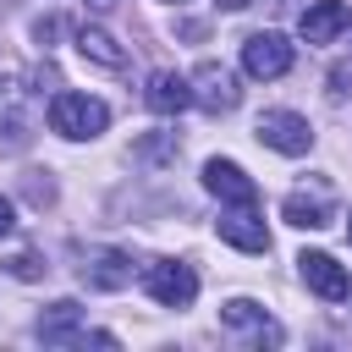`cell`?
Segmentation results:
<instances>
[{"instance_id": "2e32d148", "label": "cell", "mask_w": 352, "mask_h": 352, "mask_svg": "<svg viewBox=\"0 0 352 352\" xmlns=\"http://www.w3.org/2000/svg\"><path fill=\"white\" fill-rule=\"evenodd\" d=\"M77 55H82V60H94L99 72H116V77L126 72V50H121L104 28H77Z\"/></svg>"}, {"instance_id": "5bb4252c", "label": "cell", "mask_w": 352, "mask_h": 352, "mask_svg": "<svg viewBox=\"0 0 352 352\" xmlns=\"http://www.w3.org/2000/svg\"><path fill=\"white\" fill-rule=\"evenodd\" d=\"M38 341H44V346H72V341H82V308H77V302H50V308L38 314Z\"/></svg>"}, {"instance_id": "6da1fadb", "label": "cell", "mask_w": 352, "mask_h": 352, "mask_svg": "<svg viewBox=\"0 0 352 352\" xmlns=\"http://www.w3.org/2000/svg\"><path fill=\"white\" fill-rule=\"evenodd\" d=\"M104 126H110V110L99 99L72 94V88H60L50 99V132H60V138H99Z\"/></svg>"}, {"instance_id": "8992f818", "label": "cell", "mask_w": 352, "mask_h": 352, "mask_svg": "<svg viewBox=\"0 0 352 352\" xmlns=\"http://www.w3.org/2000/svg\"><path fill=\"white\" fill-rule=\"evenodd\" d=\"M214 231H220V242H231V248H242V253H270V231H264L258 204H231V209H220Z\"/></svg>"}, {"instance_id": "8fae6325", "label": "cell", "mask_w": 352, "mask_h": 352, "mask_svg": "<svg viewBox=\"0 0 352 352\" xmlns=\"http://www.w3.org/2000/svg\"><path fill=\"white\" fill-rule=\"evenodd\" d=\"M352 28V6L346 0H314L308 11H302V38L308 44H330V38H341Z\"/></svg>"}, {"instance_id": "9c48e42d", "label": "cell", "mask_w": 352, "mask_h": 352, "mask_svg": "<svg viewBox=\"0 0 352 352\" xmlns=\"http://www.w3.org/2000/svg\"><path fill=\"white\" fill-rule=\"evenodd\" d=\"M204 187H209L220 204H258V187H253V176H248L236 160H209V165H204Z\"/></svg>"}, {"instance_id": "30bf717a", "label": "cell", "mask_w": 352, "mask_h": 352, "mask_svg": "<svg viewBox=\"0 0 352 352\" xmlns=\"http://www.w3.org/2000/svg\"><path fill=\"white\" fill-rule=\"evenodd\" d=\"M77 275H82L94 292H121V286L132 280V258H126L121 248H99V253H88V258L77 264Z\"/></svg>"}, {"instance_id": "44dd1931", "label": "cell", "mask_w": 352, "mask_h": 352, "mask_svg": "<svg viewBox=\"0 0 352 352\" xmlns=\"http://www.w3.org/2000/svg\"><path fill=\"white\" fill-rule=\"evenodd\" d=\"M226 6H231V11H242V6H253V0H226Z\"/></svg>"}, {"instance_id": "5b68a950", "label": "cell", "mask_w": 352, "mask_h": 352, "mask_svg": "<svg viewBox=\"0 0 352 352\" xmlns=\"http://www.w3.org/2000/svg\"><path fill=\"white\" fill-rule=\"evenodd\" d=\"M280 220L297 226V231H319V226H330V220H336V198H330V187L314 182V187L286 192V198H280Z\"/></svg>"}, {"instance_id": "277c9868", "label": "cell", "mask_w": 352, "mask_h": 352, "mask_svg": "<svg viewBox=\"0 0 352 352\" xmlns=\"http://www.w3.org/2000/svg\"><path fill=\"white\" fill-rule=\"evenodd\" d=\"M143 286H148V297H154L160 308H187V302L198 297V275H192V264H176V258L148 264V270H143Z\"/></svg>"}, {"instance_id": "7c38bea8", "label": "cell", "mask_w": 352, "mask_h": 352, "mask_svg": "<svg viewBox=\"0 0 352 352\" xmlns=\"http://www.w3.org/2000/svg\"><path fill=\"white\" fill-rule=\"evenodd\" d=\"M143 99H148V110H154V116H182V110L192 104V82H187V77H176V72H154V77H148V88H143Z\"/></svg>"}, {"instance_id": "4fadbf2b", "label": "cell", "mask_w": 352, "mask_h": 352, "mask_svg": "<svg viewBox=\"0 0 352 352\" xmlns=\"http://www.w3.org/2000/svg\"><path fill=\"white\" fill-rule=\"evenodd\" d=\"M297 264H302V280H308V286H314L324 302H341V297L352 292V286H346V270H341L330 253H302Z\"/></svg>"}, {"instance_id": "9a60e30c", "label": "cell", "mask_w": 352, "mask_h": 352, "mask_svg": "<svg viewBox=\"0 0 352 352\" xmlns=\"http://www.w3.org/2000/svg\"><path fill=\"white\" fill-rule=\"evenodd\" d=\"M220 319H226L231 330H242L248 341H258V346H275V341H280V324H275L264 308L242 302V297H236V302H226V308H220Z\"/></svg>"}, {"instance_id": "7a4b0ae2", "label": "cell", "mask_w": 352, "mask_h": 352, "mask_svg": "<svg viewBox=\"0 0 352 352\" xmlns=\"http://www.w3.org/2000/svg\"><path fill=\"white\" fill-rule=\"evenodd\" d=\"M236 99H242V88H236V72H231V66L204 60V66L192 72V104H198V110H209V116H231Z\"/></svg>"}, {"instance_id": "52a82bcc", "label": "cell", "mask_w": 352, "mask_h": 352, "mask_svg": "<svg viewBox=\"0 0 352 352\" xmlns=\"http://www.w3.org/2000/svg\"><path fill=\"white\" fill-rule=\"evenodd\" d=\"M28 94L16 72H0V143L6 148H22L28 132H33V116H28Z\"/></svg>"}, {"instance_id": "ba28073f", "label": "cell", "mask_w": 352, "mask_h": 352, "mask_svg": "<svg viewBox=\"0 0 352 352\" xmlns=\"http://www.w3.org/2000/svg\"><path fill=\"white\" fill-rule=\"evenodd\" d=\"M242 72L258 77V82L286 77V72H292V44H286L280 33H253V38H242Z\"/></svg>"}, {"instance_id": "d6986e66", "label": "cell", "mask_w": 352, "mask_h": 352, "mask_svg": "<svg viewBox=\"0 0 352 352\" xmlns=\"http://www.w3.org/2000/svg\"><path fill=\"white\" fill-rule=\"evenodd\" d=\"M330 94H336V99H346V94H352V60H341V66L330 72Z\"/></svg>"}, {"instance_id": "ac0fdd59", "label": "cell", "mask_w": 352, "mask_h": 352, "mask_svg": "<svg viewBox=\"0 0 352 352\" xmlns=\"http://www.w3.org/2000/svg\"><path fill=\"white\" fill-rule=\"evenodd\" d=\"M11 275H22V280H38V275H44V258H38V253H16V258H11Z\"/></svg>"}, {"instance_id": "ffe728a7", "label": "cell", "mask_w": 352, "mask_h": 352, "mask_svg": "<svg viewBox=\"0 0 352 352\" xmlns=\"http://www.w3.org/2000/svg\"><path fill=\"white\" fill-rule=\"evenodd\" d=\"M16 226V209H11V198H0V236Z\"/></svg>"}, {"instance_id": "7402d4cb", "label": "cell", "mask_w": 352, "mask_h": 352, "mask_svg": "<svg viewBox=\"0 0 352 352\" xmlns=\"http://www.w3.org/2000/svg\"><path fill=\"white\" fill-rule=\"evenodd\" d=\"M346 236H352V226H346Z\"/></svg>"}, {"instance_id": "3957f363", "label": "cell", "mask_w": 352, "mask_h": 352, "mask_svg": "<svg viewBox=\"0 0 352 352\" xmlns=\"http://www.w3.org/2000/svg\"><path fill=\"white\" fill-rule=\"evenodd\" d=\"M253 132H258V143L275 148V154H308V148H314V126H308V116H297V110H264Z\"/></svg>"}, {"instance_id": "e0dca14e", "label": "cell", "mask_w": 352, "mask_h": 352, "mask_svg": "<svg viewBox=\"0 0 352 352\" xmlns=\"http://www.w3.org/2000/svg\"><path fill=\"white\" fill-rule=\"evenodd\" d=\"M138 160H176V138H148V143H138Z\"/></svg>"}]
</instances>
